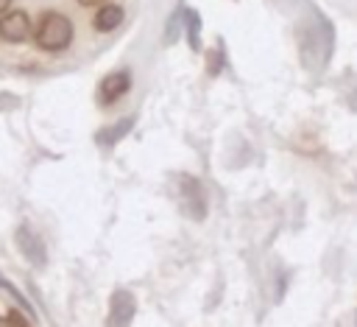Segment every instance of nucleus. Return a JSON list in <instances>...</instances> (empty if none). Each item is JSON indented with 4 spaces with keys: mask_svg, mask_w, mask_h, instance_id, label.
<instances>
[{
    "mask_svg": "<svg viewBox=\"0 0 357 327\" xmlns=\"http://www.w3.org/2000/svg\"><path fill=\"white\" fill-rule=\"evenodd\" d=\"M131 126H134V117H123V120H117L114 126L100 129V131H98V143H100V145H114V143L123 140V134L131 131Z\"/></svg>",
    "mask_w": 357,
    "mask_h": 327,
    "instance_id": "nucleus-10",
    "label": "nucleus"
},
{
    "mask_svg": "<svg viewBox=\"0 0 357 327\" xmlns=\"http://www.w3.org/2000/svg\"><path fill=\"white\" fill-rule=\"evenodd\" d=\"M298 42H301V59H307V67L318 70L332 56L335 31L324 14H318L315 8H307V14L298 25Z\"/></svg>",
    "mask_w": 357,
    "mask_h": 327,
    "instance_id": "nucleus-1",
    "label": "nucleus"
},
{
    "mask_svg": "<svg viewBox=\"0 0 357 327\" xmlns=\"http://www.w3.org/2000/svg\"><path fill=\"white\" fill-rule=\"evenodd\" d=\"M0 288H3V291H6V293L14 299V302H20V305H22V310H25V319H33V305L25 299V293H22V291H17V288H14V285H11L6 277H0Z\"/></svg>",
    "mask_w": 357,
    "mask_h": 327,
    "instance_id": "nucleus-12",
    "label": "nucleus"
},
{
    "mask_svg": "<svg viewBox=\"0 0 357 327\" xmlns=\"http://www.w3.org/2000/svg\"><path fill=\"white\" fill-rule=\"evenodd\" d=\"M137 313V299L131 291L117 288L109 299V316H106V327H131Z\"/></svg>",
    "mask_w": 357,
    "mask_h": 327,
    "instance_id": "nucleus-4",
    "label": "nucleus"
},
{
    "mask_svg": "<svg viewBox=\"0 0 357 327\" xmlns=\"http://www.w3.org/2000/svg\"><path fill=\"white\" fill-rule=\"evenodd\" d=\"M181 25L187 28V42H190V48L198 53V50H201V17H198V11L184 8V11H181Z\"/></svg>",
    "mask_w": 357,
    "mask_h": 327,
    "instance_id": "nucleus-9",
    "label": "nucleus"
},
{
    "mask_svg": "<svg viewBox=\"0 0 357 327\" xmlns=\"http://www.w3.org/2000/svg\"><path fill=\"white\" fill-rule=\"evenodd\" d=\"M33 39H36V48H42L47 53H59L73 42V20L64 17L61 11H45L39 17Z\"/></svg>",
    "mask_w": 357,
    "mask_h": 327,
    "instance_id": "nucleus-2",
    "label": "nucleus"
},
{
    "mask_svg": "<svg viewBox=\"0 0 357 327\" xmlns=\"http://www.w3.org/2000/svg\"><path fill=\"white\" fill-rule=\"evenodd\" d=\"M6 321H8L11 327H33V324H31V321H28V319H25V316L20 313V310H14V313H11V316H8Z\"/></svg>",
    "mask_w": 357,
    "mask_h": 327,
    "instance_id": "nucleus-14",
    "label": "nucleus"
},
{
    "mask_svg": "<svg viewBox=\"0 0 357 327\" xmlns=\"http://www.w3.org/2000/svg\"><path fill=\"white\" fill-rule=\"evenodd\" d=\"M220 50H212L209 56H206V64H209V75H218L220 73V67H223V61H220Z\"/></svg>",
    "mask_w": 357,
    "mask_h": 327,
    "instance_id": "nucleus-13",
    "label": "nucleus"
},
{
    "mask_svg": "<svg viewBox=\"0 0 357 327\" xmlns=\"http://www.w3.org/2000/svg\"><path fill=\"white\" fill-rule=\"evenodd\" d=\"M14 240H17V249L22 252V257L33 268H45L47 266V246H45L42 235L31 224H20L17 232H14Z\"/></svg>",
    "mask_w": 357,
    "mask_h": 327,
    "instance_id": "nucleus-3",
    "label": "nucleus"
},
{
    "mask_svg": "<svg viewBox=\"0 0 357 327\" xmlns=\"http://www.w3.org/2000/svg\"><path fill=\"white\" fill-rule=\"evenodd\" d=\"M8 8H11V0H0V17H3Z\"/></svg>",
    "mask_w": 357,
    "mask_h": 327,
    "instance_id": "nucleus-16",
    "label": "nucleus"
},
{
    "mask_svg": "<svg viewBox=\"0 0 357 327\" xmlns=\"http://www.w3.org/2000/svg\"><path fill=\"white\" fill-rule=\"evenodd\" d=\"M181 11H184V8H173V14L167 17V25H165V45L178 42V36H181V31H184V25H181Z\"/></svg>",
    "mask_w": 357,
    "mask_h": 327,
    "instance_id": "nucleus-11",
    "label": "nucleus"
},
{
    "mask_svg": "<svg viewBox=\"0 0 357 327\" xmlns=\"http://www.w3.org/2000/svg\"><path fill=\"white\" fill-rule=\"evenodd\" d=\"M123 17H126V11H123V6H117V3H103L100 8H98V14H95V31H100V34H112L120 22H123Z\"/></svg>",
    "mask_w": 357,
    "mask_h": 327,
    "instance_id": "nucleus-8",
    "label": "nucleus"
},
{
    "mask_svg": "<svg viewBox=\"0 0 357 327\" xmlns=\"http://www.w3.org/2000/svg\"><path fill=\"white\" fill-rule=\"evenodd\" d=\"M0 327H11V324H8V321H0Z\"/></svg>",
    "mask_w": 357,
    "mask_h": 327,
    "instance_id": "nucleus-17",
    "label": "nucleus"
},
{
    "mask_svg": "<svg viewBox=\"0 0 357 327\" xmlns=\"http://www.w3.org/2000/svg\"><path fill=\"white\" fill-rule=\"evenodd\" d=\"M178 187H181L184 207H187L190 218H195V221L206 218V198H204V187H201V182L192 179V176H187V173H181V176H178Z\"/></svg>",
    "mask_w": 357,
    "mask_h": 327,
    "instance_id": "nucleus-6",
    "label": "nucleus"
},
{
    "mask_svg": "<svg viewBox=\"0 0 357 327\" xmlns=\"http://www.w3.org/2000/svg\"><path fill=\"white\" fill-rule=\"evenodd\" d=\"M106 0H78V6H86V8H100Z\"/></svg>",
    "mask_w": 357,
    "mask_h": 327,
    "instance_id": "nucleus-15",
    "label": "nucleus"
},
{
    "mask_svg": "<svg viewBox=\"0 0 357 327\" xmlns=\"http://www.w3.org/2000/svg\"><path fill=\"white\" fill-rule=\"evenodd\" d=\"M128 89H131V75H128V70H114V73H109V75L98 84V103H103V106L117 103Z\"/></svg>",
    "mask_w": 357,
    "mask_h": 327,
    "instance_id": "nucleus-5",
    "label": "nucleus"
},
{
    "mask_svg": "<svg viewBox=\"0 0 357 327\" xmlns=\"http://www.w3.org/2000/svg\"><path fill=\"white\" fill-rule=\"evenodd\" d=\"M31 36V20L25 11H6L0 17V39L6 42H25Z\"/></svg>",
    "mask_w": 357,
    "mask_h": 327,
    "instance_id": "nucleus-7",
    "label": "nucleus"
}]
</instances>
